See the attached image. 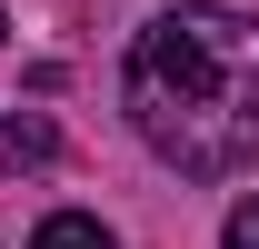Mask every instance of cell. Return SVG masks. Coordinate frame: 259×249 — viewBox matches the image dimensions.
<instances>
[{"label": "cell", "instance_id": "6da1fadb", "mask_svg": "<svg viewBox=\"0 0 259 249\" xmlns=\"http://www.w3.org/2000/svg\"><path fill=\"white\" fill-rule=\"evenodd\" d=\"M130 130L190 170V180H229L259 159V20L239 10H160L120 60Z\"/></svg>", "mask_w": 259, "mask_h": 249}, {"label": "cell", "instance_id": "7a4b0ae2", "mask_svg": "<svg viewBox=\"0 0 259 249\" xmlns=\"http://www.w3.org/2000/svg\"><path fill=\"white\" fill-rule=\"evenodd\" d=\"M30 249H120V239H110V229H100L90 210H50V219H40V239H30Z\"/></svg>", "mask_w": 259, "mask_h": 249}, {"label": "cell", "instance_id": "3957f363", "mask_svg": "<svg viewBox=\"0 0 259 249\" xmlns=\"http://www.w3.org/2000/svg\"><path fill=\"white\" fill-rule=\"evenodd\" d=\"M0 159H10V170H40V159H50V130H40V120H10V130H0Z\"/></svg>", "mask_w": 259, "mask_h": 249}, {"label": "cell", "instance_id": "277c9868", "mask_svg": "<svg viewBox=\"0 0 259 249\" xmlns=\"http://www.w3.org/2000/svg\"><path fill=\"white\" fill-rule=\"evenodd\" d=\"M220 249H259V199H239V210H229V229H220Z\"/></svg>", "mask_w": 259, "mask_h": 249}]
</instances>
